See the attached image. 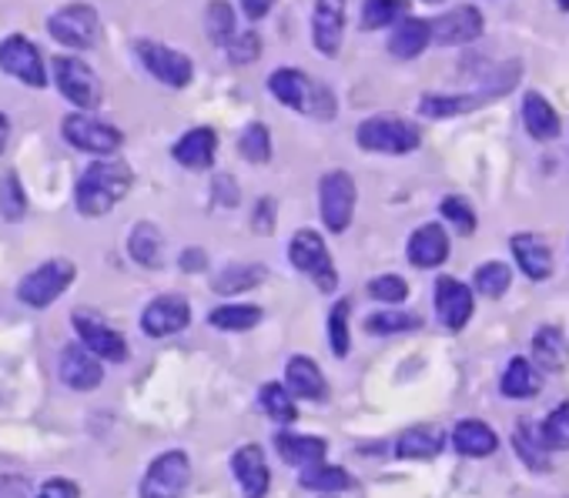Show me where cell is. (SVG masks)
Segmentation results:
<instances>
[{
    "instance_id": "cell-1",
    "label": "cell",
    "mask_w": 569,
    "mask_h": 498,
    "mask_svg": "<svg viewBox=\"0 0 569 498\" xmlns=\"http://www.w3.org/2000/svg\"><path fill=\"white\" fill-rule=\"evenodd\" d=\"M131 185H135V171L124 161H95L77 180L74 204L84 217H101L124 201Z\"/></svg>"
},
{
    "instance_id": "cell-2",
    "label": "cell",
    "mask_w": 569,
    "mask_h": 498,
    "mask_svg": "<svg viewBox=\"0 0 569 498\" xmlns=\"http://www.w3.org/2000/svg\"><path fill=\"white\" fill-rule=\"evenodd\" d=\"M269 90L292 111H305V114H312L319 121L335 117V95L332 90L325 84H316L309 74H301L295 67H279L269 77Z\"/></svg>"
},
{
    "instance_id": "cell-3",
    "label": "cell",
    "mask_w": 569,
    "mask_h": 498,
    "mask_svg": "<svg viewBox=\"0 0 569 498\" xmlns=\"http://www.w3.org/2000/svg\"><path fill=\"white\" fill-rule=\"evenodd\" d=\"M356 141H359L362 151H375V154H409L422 145V134L406 117L375 114V117L359 124Z\"/></svg>"
},
{
    "instance_id": "cell-4",
    "label": "cell",
    "mask_w": 569,
    "mask_h": 498,
    "mask_svg": "<svg viewBox=\"0 0 569 498\" xmlns=\"http://www.w3.org/2000/svg\"><path fill=\"white\" fill-rule=\"evenodd\" d=\"M77 275V267L74 261L67 258H51V261H44L37 264L30 275L17 285V298L27 304V308H48L54 304L74 282Z\"/></svg>"
},
{
    "instance_id": "cell-5",
    "label": "cell",
    "mask_w": 569,
    "mask_h": 498,
    "mask_svg": "<svg viewBox=\"0 0 569 498\" xmlns=\"http://www.w3.org/2000/svg\"><path fill=\"white\" fill-rule=\"evenodd\" d=\"M48 30L58 43L71 51H87L95 48L101 37V17L91 4H67L48 17Z\"/></svg>"
},
{
    "instance_id": "cell-6",
    "label": "cell",
    "mask_w": 569,
    "mask_h": 498,
    "mask_svg": "<svg viewBox=\"0 0 569 498\" xmlns=\"http://www.w3.org/2000/svg\"><path fill=\"white\" fill-rule=\"evenodd\" d=\"M288 261L301 271V275H309L325 295L338 288V275H335V264H332V254L325 248V241L319 238V232H295L292 235V245H288Z\"/></svg>"
},
{
    "instance_id": "cell-7",
    "label": "cell",
    "mask_w": 569,
    "mask_h": 498,
    "mask_svg": "<svg viewBox=\"0 0 569 498\" xmlns=\"http://www.w3.org/2000/svg\"><path fill=\"white\" fill-rule=\"evenodd\" d=\"M319 211L325 228L342 235L356 214V180L348 171H329L319 180Z\"/></svg>"
},
{
    "instance_id": "cell-8",
    "label": "cell",
    "mask_w": 569,
    "mask_h": 498,
    "mask_svg": "<svg viewBox=\"0 0 569 498\" xmlns=\"http://www.w3.org/2000/svg\"><path fill=\"white\" fill-rule=\"evenodd\" d=\"M61 134L64 141L77 151H87V154H114L121 148V130L91 117V114H67L64 124H61Z\"/></svg>"
},
{
    "instance_id": "cell-9",
    "label": "cell",
    "mask_w": 569,
    "mask_h": 498,
    "mask_svg": "<svg viewBox=\"0 0 569 498\" xmlns=\"http://www.w3.org/2000/svg\"><path fill=\"white\" fill-rule=\"evenodd\" d=\"M191 482V462L185 451L158 456L141 482V498H182Z\"/></svg>"
},
{
    "instance_id": "cell-10",
    "label": "cell",
    "mask_w": 569,
    "mask_h": 498,
    "mask_svg": "<svg viewBox=\"0 0 569 498\" xmlns=\"http://www.w3.org/2000/svg\"><path fill=\"white\" fill-rule=\"evenodd\" d=\"M54 84H58L61 95L74 108H81V111H91V108L101 104V80H98V74L87 67L84 61H77V58H58L54 61Z\"/></svg>"
},
{
    "instance_id": "cell-11",
    "label": "cell",
    "mask_w": 569,
    "mask_h": 498,
    "mask_svg": "<svg viewBox=\"0 0 569 498\" xmlns=\"http://www.w3.org/2000/svg\"><path fill=\"white\" fill-rule=\"evenodd\" d=\"M138 58L141 64L168 87H188L191 77H195V64L188 54L168 48V43H158V40H138Z\"/></svg>"
},
{
    "instance_id": "cell-12",
    "label": "cell",
    "mask_w": 569,
    "mask_h": 498,
    "mask_svg": "<svg viewBox=\"0 0 569 498\" xmlns=\"http://www.w3.org/2000/svg\"><path fill=\"white\" fill-rule=\"evenodd\" d=\"M483 11L472 8V4H462V8H453L446 11L443 17L429 21V30H432V40L443 43V48H462V43H472L483 37Z\"/></svg>"
},
{
    "instance_id": "cell-13",
    "label": "cell",
    "mask_w": 569,
    "mask_h": 498,
    "mask_svg": "<svg viewBox=\"0 0 569 498\" xmlns=\"http://www.w3.org/2000/svg\"><path fill=\"white\" fill-rule=\"evenodd\" d=\"M0 71L17 77L21 84L27 87H44L48 84V74H44V61H40V51L34 43L21 34L0 40Z\"/></svg>"
},
{
    "instance_id": "cell-14",
    "label": "cell",
    "mask_w": 569,
    "mask_h": 498,
    "mask_svg": "<svg viewBox=\"0 0 569 498\" xmlns=\"http://www.w3.org/2000/svg\"><path fill=\"white\" fill-rule=\"evenodd\" d=\"M188 322H191V304L182 295H161L141 314V328L148 338H171L185 332Z\"/></svg>"
},
{
    "instance_id": "cell-15",
    "label": "cell",
    "mask_w": 569,
    "mask_h": 498,
    "mask_svg": "<svg viewBox=\"0 0 569 498\" xmlns=\"http://www.w3.org/2000/svg\"><path fill=\"white\" fill-rule=\"evenodd\" d=\"M74 328H77V338L81 345L91 351L98 361H124L127 358V345L124 338L104 325L98 314H87V311H74Z\"/></svg>"
},
{
    "instance_id": "cell-16",
    "label": "cell",
    "mask_w": 569,
    "mask_h": 498,
    "mask_svg": "<svg viewBox=\"0 0 569 498\" xmlns=\"http://www.w3.org/2000/svg\"><path fill=\"white\" fill-rule=\"evenodd\" d=\"M58 372H61V382L74 391H95L104 382V365L81 341L64 345Z\"/></svg>"
},
{
    "instance_id": "cell-17",
    "label": "cell",
    "mask_w": 569,
    "mask_h": 498,
    "mask_svg": "<svg viewBox=\"0 0 569 498\" xmlns=\"http://www.w3.org/2000/svg\"><path fill=\"white\" fill-rule=\"evenodd\" d=\"M232 472L242 485L245 498H265L269 485H272V472L265 462V451L258 445H242L235 456H232Z\"/></svg>"
},
{
    "instance_id": "cell-18",
    "label": "cell",
    "mask_w": 569,
    "mask_h": 498,
    "mask_svg": "<svg viewBox=\"0 0 569 498\" xmlns=\"http://www.w3.org/2000/svg\"><path fill=\"white\" fill-rule=\"evenodd\" d=\"M345 30V0H316L312 11V40L325 58H335Z\"/></svg>"
},
{
    "instance_id": "cell-19",
    "label": "cell",
    "mask_w": 569,
    "mask_h": 498,
    "mask_svg": "<svg viewBox=\"0 0 569 498\" xmlns=\"http://www.w3.org/2000/svg\"><path fill=\"white\" fill-rule=\"evenodd\" d=\"M435 311H440V322L446 328L462 332L472 319V291L456 278H440L435 282Z\"/></svg>"
},
{
    "instance_id": "cell-20",
    "label": "cell",
    "mask_w": 569,
    "mask_h": 498,
    "mask_svg": "<svg viewBox=\"0 0 569 498\" xmlns=\"http://www.w3.org/2000/svg\"><path fill=\"white\" fill-rule=\"evenodd\" d=\"M509 248H512L516 264H519L522 271H527V278H533V282H546V278L553 275V251H549V245H546L540 235H533V232H519V235H512Z\"/></svg>"
},
{
    "instance_id": "cell-21",
    "label": "cell",
    "mask_w": 569,
    "mask_h": 498,
    "mask_svg": "<svg viewBox=\"0 0 569 498\" xmlns=\"http://www.w3.org/2000/svg\"><path fill=\"white\" fill-rule=\"evenodd\" d=\"M449 258V238L443 224H422L409 238V261L416 267H440Z\"/></svg>"
},
{
    "instance_id": "cell-22",
    "label": "cell",
    "mask_w": 569,
    "mask_h": 498,
    "mask_svg": "<svg viewBox=\"0 0 569 498\" xmlns=\"http://www.w3.org/2000/svg\"><path fill=\"white\" fill-rule=\"evenodd\" d=\"M275 448L282 462L295 465V469H309V465H319L325 462L329 456V441L325 438H316V435H292V432H282L275 438Z\"/></svg>"
},
{
    "instance_id": "cell-23",
    "label": "cell",
    "mask_w": 569,
    "mask_h": 498,
    "mask_svg": "<svg viewBox=\"0 0 569 498\" xmlns=\"http://www.w3.org/2000/svg\"><path fill=\"white\" fill-rule=\"evenodd\" d=\"M214 151H218V134L211 127H195V130L185 134L178 145H174L171 154L188 171H205V167H211Z\"/></svg>"
},
{
    "instance_id": "cell-24",
    "label": "cell",
    "mask_w": 569,
    "mask_h": 498,
    "mask_svg": "<svg viewBox=\"0 0 569 498\" xmlns=\"http://www.w3.org/2000/svg\"><path fill=\"white\" fill-rule=\"evenodd\" d=\"M432 40V30H429V21L422 17H403L396 24V30H392L388 37V54L399 58V61H412L419 58Z\"/></svg>"
},
{
    "instance_id": "cell-25",
    "label": "cell",
    "mask_w": 569,
    "mask_h": 498,
    "mask_svg": "<svg viewBox=\"0 0 569 498\" xmlns=\"http://www.w3.org/2000/svg\"><path fill=\"white\" fill-rule=\"evenodd\" d=\"M285 388L292 398H312V401L325 398V378L316 361L305 354H295L285 365Z\"/></svg>"
},
{
    "instance_id": "cell-26",
    "label": "cell",
    "mask_w": 569,
    "mask_h": 498,
    "mask_svg": "<svg viewBox=\"0 0 569 498\" xmlns=\"http://www.w3.org/2000/svg\"><path fill=\"white\" fill-rule=\"evenodd\" d=\"M522 124L533 141H553L559 134V114L540 90H527V98H522Z\"/></svg>"
},
{
    "instance_id": "cell-27",
    "label": "cell",
    "mask_w": 569,
    "mask_h": 498,
    "mask_svg": "<svg viewBox=\"0 0 569 498\" xmlns=\"http://www.w3.org/2000/svg\"><path fill=\"white\" fill-rule=\"evenodd\" d=\"M453 445H456L459 456H469V459H486V456H493V451H496L499 438H496V432H493L486 422H479V419H466V422H459V425H456V432H453Z\"/></svg>"
},
{
    "instance_id": "cell-28",
    "label": "cell",
    "mask_w": 569,
    "mask_h": 498,
    "mask_svg": "<svg viewBox=\"0 0 569 498\" xmlns=\"http://www.w3.org/2000/svg\"><path fill=\"white\" fill-rule=\"evenodd\" d=\"M566 358H569V345H566V335L559 328L546 325L533 335V361L540 369L559 372L566 365Z\"/></svg>"
},
{
    "instance_id": "cell-29",
    "label": "cell",
    "mask_w": 569,
    "mask_h": 498,
    "mask_svg": "<svg viewBox=\"0 0 569 498\" xmlns=\"http://www.w3.org/2000/svg\"><path fill=\"white\" fill-rule=\"evenodd\" d=\"M440 451H443V435L432 428H409L396 441V456L406 462H425L440 456Z\"/></svg>"
},
{
    "instance_id": "cell-30",
    "label": "cell",
    "mask_w": 569,
    "mask_h": 498,
    "mask_svg": "<svg viewBox=\"0 0 569 498\" xmlns=\"http://www.w3.org/2000/svg\"><path fill=\"white\" fill-rule=\"evenodd\" d=\"M301 488H309V491H319V495H335V491H348V488H356V478L348 475L345 469L338 465H309V469H301Z\"/></svg>"
},
{
    "instance_id": "cell-31",
    "label": "cell",
    "mask_w": 569,
    "mask_h": 498,
    "mask_svg": "<svg viewBox=\"0 0 569 498\" xmlns=\"http://www.w3.org/2000/svg\"><path fill=\"white\" fill-rule=\"evenodd\" d=\"M127 248H131V258L145 267H161V261H164V238L151 221H141L138 228L131 232Z\"/></svg>"
},
{
    "instance_id": "cell-32",
    "label": "cell",
    "mask_w": 569,
    "mask_h": 498,
    "mask_svg": "<svg viewBox=\"0 0 569 498\" xmlns=\"http://www.w3.org/2000/svg\"><path fill=\"white\" fill-rule=\"evenodd\" d=\"M540 388H543V382H540V372L533 369V361L512 358L506 375H503V395H509V398H533V395H540Z\"/></svg>"
},
{
    "instance_id": "cell-33",
    "label": "cell",
    "mask_w": 569,
    "mask_h": 498,
    "mask_svg": "<svg viewBox=\"0 0 569 498\" xmlns=\"http://www.w3.org/2000/svg\"><path fill=\"white\" fill-rule=\"evenodd\" d=\"M483 101H490L486 95H425L419 101V114L425 117H456L466 111H475Z\"/></svg>"
},
{
    "instance_id": "cell-34",
    "label": "cell",
    "mask_w": 569,
    "mask_h": 498,
    "mask_svg": "<svg viewBox=\"0 0 569 498\" xmlns=\"http://www.w3.org/2000/svg\"><path fill=\"white\" fill-rule=\"evenodd\" d=\"M512 445H516V456L527 462L530 469L536 472H546L549 469V448L543 445L540 432L530 425V422H519L516 432H512Z\"/></svg>"
},
{
    "instance_id": "cell-35",
    "label": "cell",
    "mask_w": 569,
    "mask_h": 498,
    "mask_svg": "<svg viewBox=\"0 0 569 498\" xmlns=\"http://www.w3.org/2000/svg\"><path fill=\"white\" fill-rule=\"evenodd\" d=\"M261 282H265V267L261 264H232L211 282V288L218 295H242V291H248Z\"/></svg>"
},
{
    "instance_id": "cell-36",
    "label": "cell",
    "mask_w": 569,
    "mask_h": 498,
    "mask_svg": "<svg viewBox=\"0 0 569 498\" xmlns=\"http://www.w3.org/2000/svg\"><path fill=\"white\" fill-rule=\"evenodd\" d=\"M211 328H222V332H248L261 322V308L255 304H222L208 314Z\"/></svg>"
},
{
    "instance_id": "cell-37",
    "label": "cell",
    "mask_w": 569,
    "mask_h": 498,
    "mask_svg": "<svg viewBox=\"0 0 569 498\" xmlns=\"http://www.w3.org/2000/svg\"><path fill=\"white\" fill-rule=\"evenodd\" d=\"M409 14V0H362V30L399 24Z\"/></svg>"
},
{
    "instance_id": "cell-38",
    "label": "cell",
    "mask_w": 569,
    "mask_h": 498,
    "mask_svg": "<svg viewBox=\"0 0 569 498\" xmlns=\"http://www.w3.org/2000/svg\"><path fill=\"white\" fill-rule=\"evenodd\" d=\"M258 398H261V409H265L269 419H275L282 425H288V422L298 419V404H295V398L288 395V388L282 382H269L265 388H261Z\"/></svg>"
},
{
    "instance_id": "cell-39",
    "label": "cell",
    "mask_w": 569,
    "mask_h": 498,
    "mask_svg": "<svg viewBox=\"0 0 569 498\" xmlns=\"http://www.w3.org/2000/svg\"><path fill=\"white\" fill-rule=\"evenodd\" d=\"M205 30H208V40L222 43V48L235 37V11L228 0H211L205 8Z\"/></svg>"
},
{
    "instance_id": "cell-40",
    "label": "cell",
    "mask_w": 569,
    "mask_h": 498,
    "mask_svg": "<svg viewBox=\"0 0 569 498\" xmlns=\"http://www.w3.org/2000/svg\"><path fill=\"white\" fill-rule=\"evenodd\" d=\"M509 285H512V271H509V264H503V261H486V264H479V267H475V288L483 291L486 298H499V295H506Z\"/></svg>"
},
{
    "instance_id": "cell-41",
    "label": "cell",
    "mask_w": 569,
    "mask_h": 498,
    "mask_svg": "<svg viewBox=\"0 0 569 498\" xmlns=\"http://www.w3.org/2000/svg\"><path fill=\"white\" fill-rule=\"evenodd\" d=\"M366 328L372 335H396V332L422 328V319H419V314H409V311H379V314H369Z\"/></svg>"
},
{
    "instance_id": "cell-42",
    "label": "cell",
    "mask_w": 569,
    "mask_h": 498,
    "mask_svg": "<svg viewBox=\"0 0 569 498\" xmlns=\"http://www.w3.org/2000/svg\"><path fill=\"white\" fill-rule=\"evenodd\" d=\"M238 148H242L245 161L269 164V158H272V134H269V127L265 124H248L245 134H242V141H238Z\"/></svg>"
},
{
    "instance_id": "cell-43",
    "label": "cell",
    "mask_w": 569,
    "mask_h": 498,
    "mask_svg": "<svg viewBox=\"0 0 569 498\" xmlns=\"http://www.w3.org/2000/svg\"><path fill=\"white\" fill-rule=\"evenodd\" d=\"M540 438L549 451H569V401H562L559 409L543 422Z\"/></svg>"
},
{
    "instance_id": "cell-44",
    "label": "cell",
    "mask_w": 569,
    "mask_h": 498,
    "mask_svg": "<svg viewBox=\"0 0 569 498\" xmlns=\"http://www.w3.org/2000/svg\"><path fill=\"white\" fill-rule=\"evenodd\" d=\"M0 214H4V221H21L27 214V195L17 174H8L0 180Z\"/></svg>"
},
{
    "instance_id": "cell-45",
    "label": "cell",
    "mask_w": 569,
    "mask_h": 498,
    "mask_svg": "<svg viewBox=\"0 0 569 498\" xmlns=\"http://www.w3.org/2000/svg\"><path fill=\"white\" fill-rule=\"evenodd\" d=\"M348 311H352V301H338L329 314V341H332V351L338 358L348 354V348H352V338H348Z\"/></svg>"
},
{
    "instance_id": "cell-46",
    "label": "cell",
    "mask_w": 569,
    "mask_h": 498,
    "mask_svg": "<svg viewBox=\"0 0 569 498\" xmlns=\"http://www.w3.org/2000/svg\"><path fill=\"white\" fill-rule=\"evenodd\" d=\"M440 211H443L446 221L456 224V232H459V235H472V232H475V211H472V204H469L466 198L449 195V198H443Z\"/></svg>"
},
{
    "instance_id": "cell-47",
    "label": "cell",
    "mask_w": 569,
    "mask_h": 498,
    "mask_svg": "<svg viewBox=\"0 0 569 498\" xmlns=\"http://www.w3.org/2000/svg\"><path fill=\"white\" fill-rule=\"evenodd\" d=\"M369 295L375 301H385V304H399V301L409 298V285L399 275H379V278L369 282Z\"/></svg>"
},
{
    "instance_id": "cell-48",
    "label": "cell",
    "mask_w": 569,
    "mask_h": 498,
    "mask_svg": "<svg viewBox=\"0 0 569 498\" xmlns=\"http://www.w3.org/2000/svg\"><path fill=\"white\" fill-rule=\"evenodd\" d=\"M225 51L232 58V64H251L258 54H261V43H258V34L255 30H245V34H235L228 43H225Z\"/></svg>"
},
{
    "instance_id": "cell-49",
    "label": "cell",
    "mask_w": 569,
    "mask_h": 498,
    "mask_svg": "<svg viewBox=\"0 0 569 498\" xmlns=\"http://www.w3.org/2000/svg\"><path fill=\"white\" fill-rule=\"evenodd\" d=\"M37 498H81V488L71 478H48L40 485Z\"/></svg>"
},
{
    "instance_id": "cell-50",
    "label": "cell",
    "mask_w": 569,
    "mask_h": 498,
    "mask_svg": "<svg viewBox=\"0 0 569 498\" xmlns=\"http://www.w3.org/2000/svg\"><path fill=\"white\" fill-rule=\"evenodd\" d=\"M255 232L258 235H272L275 232V201L272 198H261L255 208Z\"/></svg>"
},
{
    "instance_id": "cell-51",
    "label": "cell",
    "mask_w": 569,
    "mask_h": 498,
    "mask_svg": "<svg viewBox=\"0 0 569 498\" xmlns=\"http://www.w3.org/2000/svg\"><path fill=\"white\" fill-rule=\"evenodd\" d=\"M272 4L275 0H242V8H245V14L251 17V21H261L269 11H272Z\"/></svg>"
},
{
    "instance_id": "cell-52",
    "label": "cell",
    "mask_w": 569,
    "mask_h": 498,
    "mask_svg": "<svg viewBox=\"0 0 569 498\" xmlns=\"http://www.w3.org/2000/svg\"><path fill=\"white\" fill-rule=\"evenodd\" d=\"M218 188L225 191V195H222L225 204H235V201H238V191H235V180H232V177H218V180H214V191H218Z\"/></svg>"
},
{
    "instance_id": "cell-53",
    "label": "cell",
    "mask_w": 569,
    "mask_h": 498,
    "mask_svg": "<svg viewBox=\"0 0 569 498\" xmlns=\"http://www.w3.org/2000/svg\"><path fill=\"white\" fill-rule=\"evenodd\" d=\"M201 264H205V251L195 248V251H185V254H182V267H185V271H198Z\"/></svg>"
},
{
    "instance_id": "cell-54",
    "label": "cell",
    "mask_w": 569,
    "mask_h": 498,
    "mask_svg": "<svg viewBox=\"0 0 569 498\" xmlns=\"http://www.w3.org/2000/svg\"><path fill=\"white\" fill-rule=\"evenodd\" d=\"M8 134H11V121H8V114H0V154L8 148Z\"/></svg>"
},
{
    "instance_id": "cell-55",
    "label": "cell",
    "mask_w": 569,
    "mask_h": 498,
    "mask_svg": "<svg viewBox=\"0 0 569 498\" xmlns=\"http://www.w3.org/2000/svg\"><path fill=\"white\" fill-rule=\"evenodd\" d=\"M559 11H569V0H559Z\"/></svg>"
},
{
    "instance_id": "cell-56",
    "label": "cell",
    "mask_w": 569,
    "mask_h": 498,
    "mask_svg": "<svg viewBox=\"0 0 569 498\" xmlns=\"http://www.w3.org/2000/svg\"><path fill=\"white\" fill-rule=\"evenodd\" d=\"M429 4H440V0H429Z\"/></svg>"
}]
</instances>
